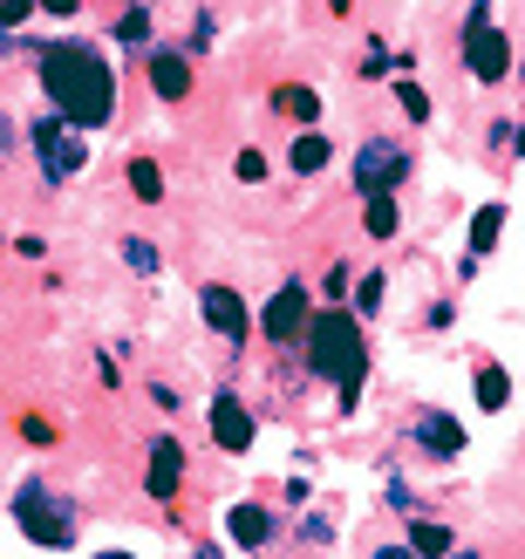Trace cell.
<instances>
[{
  "label": "cell",
  "mask_w": 525,
  "mask_h": 559,
  "mask_svg": "<svg viewBox=\"0 0 525 559\" xmlns=\"http://www.w3.org/2000/svg\"><path fill=\"white\" fill-rule=\"evenodd\" d=\"M41 90H48L55 109H62V123H75V130H96V123H109V109H117V75H109V62L96 48H82V41L41 48Z\"/></svg>",
  "instance_id": "cell-1"
},
{
  "label": "cell",
  "mask_w": 525,
  "mask_h": 559,
  "mask_svg": "<svg viewBox=\"0 0 525 559\" xmlns=\"http://www.w3.org/2000/svg\"><path fill=\"white\" fill-rule=\"evenodd\" d=\"M308 369L321 382H335L342 389V409H355V389H362L369 376V342H362V314H321L308 328Z\"/></svg>",
  "instance_id": "cell-2"
},
{
  "label": "cell",
  "mask_w": 525,
  "mask_h": 559,
  "mask_svg": "<svg viewBox=\"0 0 525 559\" xmlns=\"http://www.w3.org/2000/svg\"><path fill=\"white\" fill-rule=\"evenodd\" d=\"M14 525L41 552H69L75 546V512L62 506V491H41V485H21L14 491Z\"/></svg>",
  "instance_id": "cell-3"
},
{
  "label": "cell",
  "mask_w": 525,
  "mask_h": 559,
  "mask_svg": "<svg viewBox=\"0 0 525 559\" xmlns=\"http://www.w3.org/2000/svg\"><path fill=\"white\" fill-rule=\"evenodd\" d=\"M464 69L478 82H499L512 69V48L499 35V14H491V0H472V21H464Z\"/></svg>",
  "instance_id": "cell-4"
},
{
  "label": "cell",
  "mask_w": 525,
  "mask_h": 559,
  "mask_svg": "<svg viewBox=\"0 0 525 559\" xmlns=\"http://www.w3.org/2000/svg\"><path fill=\"white\" fill-rule=\"evenodd\" d=\"M260 328L273 334V342H308V328H314V314H308V287H287L266 300V314H260Z\"/></svg>",
  "instance_id": "cell-5"
},
{
  "label": "cell",
  "mask_w": 525,
  "mask_h": 559,
  "mask_svg": "<svg viewBox=\"0 0 525 559\" xmlns=\"http://www.w3.org/2000/svg\"><path fill=\"white\" fill-rule=\"evenodd\" d=\"M403 171H409V157H403L396 144H362V157H355V191H362V199H375V191H396Z\"/></svg>",
  "instance_id": "cell-6"
},
{
  "label": "cell",
  "mask_w": 525,
  "mask_h": 559,
  "mask_svg": "<svg viewBox=\"0 0 525 559\" xmlns=\"http://www.w3.org/2000/svg\"><path fill=\"white\" fill-rule=\"evenodd\" d=\"M35 144H41L48 178H75L82 171V144H75V136H62V117H41L35 123Z\"/></svg>",
  "instance_id": "cell-7"
},
{
  "label": "cell",
  "mask_w": 525,
  "mask_h": 559,
  "mask_svg": "<svg viewBox=\"0 0 525 559\" xmlns=\"http://www.w3.org/2000/svg\"><path fill=\"white\" fill-rule=\"evenodd\" d=\"M212 443H218V451H253V416H246V403L239 396H218L212 403Z\"/></svg>",
  "instance_id": "cell-8"
},
{
  "label": "cell",
  "mask_w": 525,
  "mask_h": 559,
  "mask_svg": "<svg viewBox=\"0 0 525 559\" xmlns=\"http://www.w3.org/2000/svg\"><path fill=\"white\" fill-rule=\"evenodd\" d=\"M199 307H205V328L212 334H226V342H239V334H246V300L232 287H205Z\"/></svg>",
  "instance_id": "cell-9"
},
{
  "label": "cell",
  "mask_w": 525,
  "mask_h": 559,
  "mask_svg": "<svg viewBox=\"0 0 525 559\" xmlns=\"http://www.w3.org/2000/svg\"><path fill=\"white\" fill-rule=\"evenodd\" d=\"M178 478H184V451H178V437H157V443H151L144 491H151V498H171V491H178Z\"/></svg>",
  "instance_id": "cell-10"
},
{
  "label": "cell",
  "mask_w": 525,
  "mask_h": 559,
  "mask_svg": "<svg viewBox=\"0 0 525 559\" xmlns=\"http://www.w3.org/2000/svg\"><path fill=\"white\" fill-rule=\"evenodd\" d=\"M226 539L246 546V552L266 546V539H273V512H266V506H232V512H226Z\"/></svg>",
  "instance_id": "cell-11"
},
{
  "label": "cell",
  "mask_w": 525,
  "mask_h": 559,
  "mask_svg": "<svg viewBox=\"0 0 525 559\" xmlns=\"http://www.w3.org/2000/svg\"><path fill=\"white\" fill-rule=\"evenodd\" d=\"M417 443L430 457H457L464 451V430L451 424V416H417Z\"/></svg>",
  "instance_id": "cell-12"
},
{
  "label": "cell",
  "mask_w": 525,
  "mask_h": 559,
  "mask_svg": "<svg viewBox=\"0 0 525 559\" xmlns=\"http://www.w3.org/2000/svg\"><path fill=\"white\" fill-rule=\"evenodd\" d=\"M151 90H157L164 103H178V96L191 90V69H184V55H151Z\"/></svg>",
  "instance_id": "cell-13"
},
{
  "label": "cell",
  "mask_w": 525,
  "mask_h": 559,
  "mask_svg": "<svg viewBox=\"0 0 525 559\" xmlns=\"http://www.w3.org/2000/svg\"><path fill=\"white\" fill-rule=\"evenodd\" d=\"M409 546H417L423 559H451V552H457L451 525H430V519H409Z\"/></svg>",
  "instance_id": "cell-14"
},
{
  "label": "cell",
  "mask_w": 525,
  "mask_h": 559,
  "mask_svg": "<svg viewBox=\"0 0 525 559\" xmlns=\"http://www.w3.org/2000/svg\"><path fill=\"white\" fill-rule=\"evenodd\" d=\"M499 239H505V205H485V212H472V260H485Z\"/></svg>",
  "instance_id": "cell-15"
},
{
  "label": "cell",
  "mask_w": 525,
  "mask_h": 559,
  "mask_svg": "<svg viewBox=\"0 0 525 559\" xmlns=\"http://www.w3.org/2000/svg\"><path fill=\"white\" fill-rule=\"evenodd\" d=\"M273 109H281V117H294V123H314V117H321V96L308 90V82H287V90L273 96Z\"/></svg>",
  "instance_id": "cell-16"
},
{
  "label": "cell",
  "mask_w": 525,
  "mask_h": 559,
  "mask_svg": "<svg viewBox=\"0 0 525 559\" xmlns=\"http://www.w3.org/2000/svg\"><path fill=\"white\" fill-rule=\"evenodd\" d=\"M396 226H403L396 199H390V191H375V199H369V212H362V233H369V239H396Z\"/></svg>",
  "instance_id": "cell-17"
},
{
  "label": "cell",
  "mask_w": 525,
  "mask_h": 559,
  "mask_svg": "<svg viewBox=\"0 0 525 559\" xmlns=\"http://www.w3.org/2000/svg\"><path fill=\"white\" fill-rule=\"evenodd\" d=\"M478 403L485 409H505L512 403V376L499 369V361H485V369H478Z\"/></svg>",
  "instance_id": "cell-18"
},
{
  "label": "cell",
  "mask_w": 525,
  "mask_h": 559,
  "mask_svg": "<svg viewBox=\"0 0 525 559\" xmlns=\"http://www.w3.org/2000/svg\"><path fill=\"white\" fill-rule=\"evenodd\" d=\"M130 191H136L144 205H157V199H164V171H157L151 157H136V164H130Z\"/></svg>",
  "instance_id": "cell-19"
},
{
  "label": "cell",
  "mask_w": 525,
  "mask_h": 559,
  "mask_svg": "<svg viewBox=\"0 0 525 559\" xmlns=\"http://www.w3.org/2000/svg\"><path fill=\"white\" fill-rule=\"evenodd\" d=\"M287 164H294V171H300V178H308V171H321V164H327V144H321V136L308 130V136H300V144L287 151Z\"/></svg>",
  "instance_id": "cell-20"
},
{
  "label": "cell",
  "mask_w": 525,
  "mask_h": 559,
  "mask_svg": "<svg viewBox=\"0 0 525 559\" xmlns=\"http://www.w3.org/2000/svg\"><path fill=\"white\" fill-rule=\"evenodd\" d=\"M348 287H355V266H327V273H321V294H327V307H342V300H348Z\"/></svg>",
  "instance_id": "cell-21"
},
{
  "label": "cell",
  "mask_w": 525,
  "mask_h": 559,
  "mask_svg": "<svg viewBox=\"0 0 525 559\" xmlns=\"http://www.w3.org/2000/svg\"><path fill=\"white\" fill-rule=\"evenodd\" d=\"M396 103H403V117H409V123H423V117H430V96L417 90V82H396Z\"/></svg>",
  "instance_id": "cell-22"
},
{
  "label": "cell",
  "mask_w": 525,
  "mask_h": 559,
  "mask_svg": "<svg viewBox=\"0 0 525 559\" xmlns=\"http://www.w3.org/2000/svg\"><path fill=\"white\" fill-rule=\"evenodd\" d=\"M375 307H382V280H375V273H362V280H355V314L369 321Z\"/></svg>",
  "instance_id": "cell-23"
},
{
  "label": "cell",
  "mask_w": 525,
  "mask_h": 559,
  "mask_svg": "<svg viewBox=\"0 0 525 559\" xmlns=\"http://www.w3.org/2000/svg\"><path fill=\"white\" fill-rule=\"evenodd\" d=\"M396 62H403V55H390L382 41H369V48H362V75H390Z\"/></svg>",
  "instance_id": "cell-24"
},
{
  "label": "cell",
  "mask_w": 525,
  "mask_h": 559,
  "mask_svg": "<svg viewBox=\"0 0 525 559\" xmlns=\"http://www.w3.org/2000/svg\"><path fill=\"white\" fill-rule=\"evenodd\" d=\"M144 35H151V14H144V8H130V14L117 21V41H144Z\"/></svg>",
  "instance_id": "cell-25"
},
{
  "label": "cell",
  "mask_w": 525,
  "mask_h": 559,
  "mask_svg": "<svg viewBox=\"0 0 525 559\" xmlns=\"http://www.w3.org/2000/svg\"><path fill=\"white\" fill-rule=\"evenodd\" d=\"M232 171H239V185H260V178H266V157H260V151H239Z\"/></svg>",
  "instance_id": "cell-26"
},
{
  "label": "cell",
  "mask_w": 525,
  "mask_h": 559,
  "mask_svg": "<svg viewBox=\"0 0 525 559\" xmlns=\"http://www.w3.org/2000/svg\"><path fill=\"white\" fill-rule=\"evenodd\" d=\"M123 260H130L136 273H157V253H151V246H144V239H130V246H123Z\"/></svg>",
  "instance_id": "cell-27"
},
{
  "label": "cell",
  "mask_w": 525,
  "mask_h": 559,
  "mask_svg": "<svg viewBox=\"0 0 525 559\" xmlns=\"http://www.w3.org/2000/svg\"><path fill=\"white\" fill-rule=\"evenodd\" d=\"M41 8V0H0V21H8V27H21L27 14H35Z\"/></svg>",
  "instance_id": "cell-28"
},
{
  "label": "cell",
  "mask_w": 525,
  "mask_h": 559,
  "mask_svg": "<svg viewBox=\"0 0 525 559\" xmlns=\"http://www.w3.org/2000/svg\"><path fill=\"white\" fill-rule=\"evenodd\" d=\"M21 437H27V443H55V430L41 424V416H27V424H21Z\"/></svg>",
  "instance_id": "cell-29"
},
{
  "label": "cell",
  "mask_w": 525,
  "mask_h": 559,
  "mask_svg": "<svg viewBox=\"0 0 525 559\" xmlns=\"http://www.w3.org/2000/svg\"><path fill=\"white\" fill-rule=\"evenodd\" d=\"M375 559H423V552H417V546H409V539H403V546H382Z\"/></svg>",
  "instance_id": "cell-30"
},
{
  "label": "cell",
  "mask_w": 525,
  "mask_h": 559,
  "mask_svg": "<svg viewBox=\"0 0 525 559\" xmlns=\"http://www.w3.org/2000/svg\"><path fill=\"white\" fill-rule=\"evenodd\" d=\"M41 8H48V14H75V8H82V0H41Z\"/></svg>",
  "instance_id": "cell-31"
},
{
  "label": "cell",
  "mask_w": 525,
  "mask_h": 559,
  "mask_svg": "<svg viewBox=\"0 0 525 559\" xmlns=\"http://www.w3.org/2000/svg\"><path fill=\"white\" fill-rule=\"evenodd\" d=\"M512 144H518V157H525V130H518V136H512Z\"/></svg>",
  "instance_id": "cell-32"
},
{
  "label": "cell",
  "mask_w": 525,
  "mask_h": 559,
  "mask_svg": "<svg viewBox=\"0 0 525 559\" xmlns=\"http://www.w3.org/2000/svg\"><path fill=\"white\" fill-rule=\"evenodd\" d=\"M96 559H130V552H96Z\"/></svg>",
  "instance_id": "cell-33"
},
{
  "label": "cell",
  "mask_w": 525,
  "mask_h": 559,
  "mask_svg": "<svg viewBox=\"0 0 525 559\" xmlns=\"http://www.w3.org/2000/svg\"><path fill=\"white\" fill-rule=\"evenodd\" d=\"M199 559H218V546H205V552H199Z\"/></svg>",
  "instance_id": "cell-34"
},
{
  "label": "cell",
  "mask_w": 525,
  "mask_h": 559,
  "mask_svg": "<svg viewBox=\"0 0 525 559\" xmlns=\"http://www.w3.org/2000/svg\"><path fill=\"white\" fill-rule=\"evenodd\" d=\"M451 559H478V552H451Z\"/></svg>",
  "instance_id": "cell-35"
}]
</instances>
